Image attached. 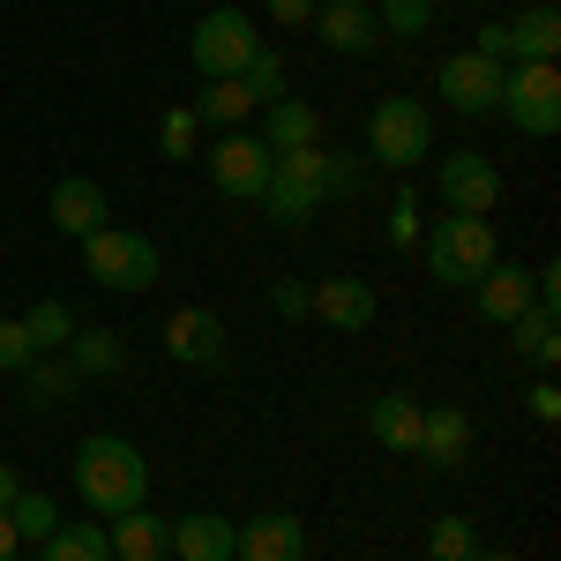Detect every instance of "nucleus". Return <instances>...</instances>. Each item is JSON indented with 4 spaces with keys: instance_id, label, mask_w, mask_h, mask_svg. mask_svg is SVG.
<instances>
[{
    "instance_id": "obj_28",
    "label": "nucleus",
    "mask_w": 561,
    "mask_h": 561,
    "mask_svg": "<svg viewBox=\"0 0 561 561\" xmlns=\"http://www.w3.org/2000/svg\"><path fill=\"white\" fill-rule=\"evenodd\" d=\"M240 90H248L255 105L285 98V60H277V45H255V53H248V68H240Z\"/></svg>"
},
{
    "instance_id": "obj_13",
    "label": "nucleus",
    "mask_w": 561,
    "mask_h": 561,
    "mask_svg": "<svg viewBox=\"0 0 561 561\" xmlns=\"http://www.w3.org/2000/svg\"><path fill=\"white\" fill-rule=\"evenodd\" d=\"M465 449H472V420L457 412V404H427V420H420V465L427 472H457L465 465Z\"/></svg>"
},
{
    "instance_id": "obj_3",
    "label": "nucleus",
    "mask_w": 561,
    "mask_h": 561,
    "mask_svg": "<svg viewBox=\"0 0 561 561\" xmlns=\"http://www.w3.org/2000/svg\"><path fill=\"white\" fill-rule=\"evenodd\" d=\"M494 113H510L517 135H554L561 128V68L554 60H517V68H502Z\"/></svg>"
},
{
    "instance_id": "obj_12",
    "label": "nucleus",
    "mask_w": 561,
    "mask_h": 561,
    "mask_svg": "<svg viewBox=\"0 0 561 561\" xmlns=\"http://www.w3.org/2000/svg\"><path fill=\"white\" fill-rule=\"evenodd\" d=\"M165 352H173L180 367H217V359H225V322H217V307H180L173 322H165Z\"/></svg>"
},
{
    "instance_id": "obj_9",
    "label": "nucleus",
    "mask_w": 561,
    "mask_h": 561,
    "mask_svg": "<svg viewBox=\"0 0 561 561\" xmlns=\"http://www.w3.org/2000/svg\"><path fill=\"white\" fill-rule=\"evenodd\" d=\"M434 90H442V105H457L465 121H479V113H494V98H502V60H486V53H449L442 76H434Z\"/></svg>"
},
{
    "instance_id": "obj_18",
    "label": "nucleus",
    "mask_w": 561,
    "mask_h": 561,
    "mask_svg": "<svg viewBox=\"0 0 561 561\" xmlns=\"http://www.w3.org/2000/svg\"><path fill=\"white\" fill-rule=\"evenodd\" d=\"M262 142H270V158H285L300 142H322V113L300 105V98H270L262 105Z\"/></svg>"
},
{
    "instance_id": "obj_8",
    "label": "nucleus",
    "mask_w": 561,
    "mask_h": 561,
    "mask_svg": "<svg viewBox=\"0 0 561 561\" xmlns=\"http://www.w3.org/2000/svg\"><path fill=\"white\" fill-rule=\"evenodd\" d=\"M270 173H277V158H270L262 135H225L210 150V180H217V195H232V203H255L270 187Z\"/></svg>"
},
{
    "instance_id": "obj_26",
    "label": "nucleus",
    "mask_w": 561,
    "mask_h": 561,
    "mask_svg": "<svg viewBox=\"0 0 561 561\" xmlns=\"http://www.w3.org/2000/svg\"><path fill=\"white\" fill-rule=\"evenodd\" d=\"M195 121H210V128H232V121H248L255 113V98L240 90V76H217V83H203V98L187 105Z\"/></svg>"
},
{
    "instance_id": "obj_44",
    "label": "nucleus",
    "mask_w": 561,
    "mask_h": 561,
    "mask_svg": "<svg viewBox=\"0 0 561 561\" xmlns=\"http://www.w3.org/2000/svg\"><path fill=\"white\" fill-rule=\"evenodd\" d=\"M434 8H442V0H434Z\"/></svg>"
},
{
    "instance_id": "obj_16",
    "label": "nucleus",
    "mask_w": 561,
    "mask_h": 561,
    "mask_svg": "<svg viewBox=\"0 0 561 561\" xmlns=\"http://www.w3.org/2000/svg\"><path fill=\"white\" fill-rule=\"evenodd\" d=\"M105 547H113V561H165L173 554V524L150 517V510H128V517L105 524Z\"/></svg>"
},
{
    "instance_id": "obj_4",
    "label": "nucleus",
    "mask_w": 561,
    "mask_h": 561,
    "mask_svg": "<svg viewBox=\"0 0 561 561\" xmlns=\"http://www.w3.org/2000/svg\"><path fill=\"white\" fill-rule=\"evenodd\" d=\"M486 262H502L494 255V225H486V217H457L449 210L427 232V277L434 285H479Z\"/></svg>"
},
{
    "instance_id": "obj_17",
    "label": "nucleus",
    "mask_w": 561,
    "mask_h": 561,
    "mask_svg": "<svg viewBox=\"0 0 561 561\" xmlns=\"http://www.w3.org/2000/svg\"><path fill=\"white\" fill-rule=\"evenodd\" d=\"M105 217H113V210H105V187H98V180L68 173L60 187H53V225H60L68 240H90V232H98Z\"/></svg>"
},
{
    "instance_id": "obj_10",
    "label": "nucleus",
    "mask_w": 561,
    "mask_h": 561,
    "mask_svg": "<svg viewBox=\"0 0 561 561\" xmlns=\"http://www.w3.org/2000/svg\"><path fill=\"white\" fill-rule=\"evenodd\" d=\"M232 561H307V524L285 517V510L232 524Z\"/></svg>"
},
{
    "instance_id": "obj_39",
    "label": "nucleus",
    "mask_w": 561,
    "mask_h": 561,
    "mask_svg": "<svg viewBox=\"0 0 561 561\" xmlns=\"http://www.w3.org/2000/svg\"><path fill=\"white\" fill-rule=\"evenodd\" d=\"M524 404H531V420H561V389H554V382H539Z\"/></svg>"
},
{
    "instance_id": "obj_42",
    "label": "nucleus",
    "mask_w": 561,
    "mask_h": 561,
    "mask_svg": "<svg viewBox=\"0 0 561 561\" xmlns=\"http://www.w3.org/2000/svg\"><path fill=\"white\" fill-rule=\"evenodd\" d=\"M0 561H15V524L0 517Z\"/></svg>"
},
{
    "instance_id": "obj_41",
    "label": "nucleus",
    "mask_w": 561,
    "mask_h": 561,
    "mask_svg": "<svg viewBox=\"0 0 561 561\" xmlns=\"http://www.w3.org/2000/svg\"><path fill=\"white\" fill-rule=\"evenodd\" d=\"M23 494V479H15V465H0V517H8V502Z\"/></svg>"
},
{
    "instance_id": "obj_7",
    "label": "nucleus",
    "mask_w": 561,
    "mask_h": 561,
    "mask_svg": "<svg viewBox=\"0 0 561 561\" xmlns=\"http://www.w3.org/2000/svg\"><path fill=\"white\" fill-rule=\"evenodd\" d=\"M434 195H442L457 217H494V203H502V173H494V158L457 150L449 165H434Z\"/></svg>"
},
{
    "instance_id": "obj_6",
    "label": "nucleus",
    "mask_w": 561,
    "mask_h": 561,
    "mask_svg": "<svg viewBox=\"0 0 561 561\" xmlns=\"http://www.w3.org/2000/svg\"><path fill=\"white\" fill-rule=\"evenodd\" d=\"M255 45H262V38H255V23H248L240 8H210V15L195 23V38H187V53H195L203 83H217V76H240Z\"/></svg>"
},
{
    "instance_id": "obj_31",
    "label": "nucleus",
    "mask_w": 561,
    "mask_h": 561,
    "mask_svg": "<svg viewBox=\"0 0 561 561\" xmlns=\"http://www.w3.org/2000/svg\"><path fill=\"white\" fill-rule=\"evenodd\" d=\"M375 23H382V38H420L434 23V0H375Z\"/></svg>"
},
{
    "instance_id": "obj_43",
    "label": "nucleus",
    "mask_w": 561,
    "mask_h": 561,
    "mask_svg": "<svg viewBox=\"0 0 561 561\" xmlns=\"http://www.w3.org/2000/svg\"><path fill=\"white\" fill-rule=\"evenodd\" d=\"M472 561H517V554H472Z\"/></svg>"
},
{
    "instance_id": "obj_27",
    "label": "nucleus",
    "mask_w": 561,
    "mask_h": 561,
    "mask_svg": "<svg viewBox=\"0 0 561 561\" xmlns=\"http://www.w3.org/2000/svg\"><path fill=\"white\" fill-rule=\"evenodd\" d=\"M76 382H83V375H76L68 359H53V352H38V359L23 367V389H31V404H68V397H76Z\"/></svg>"
},
{
    "instance_id": "obj_35",
    "label": "nucleus",
    "mask_w": 561,
    "mask_h": 561,
    "mask_svg": "<svg viewBox=\"0 0 561 561\" xmlns=\"http://www.w3.org/2000/svg\"><path fill=\"white\" fill-rule=\"evenodd\" d=\"M359 187V158H345V150H330V173H322V195H352Z\"/></svg>"
},
{
    "instance_id": "obj_1",
    "label": "nucleus",
    "mask_w": 561,
    "mask_h": 561,
    "mask_svg": "<svg viewBox=\"0 0 561 561\" xmlns=\"http://www.w3.org/2000/svg\"><path fill=\"white\" fill-rule=\"evenodd\" d=\"M76 494L90 502V517H128L150 502V465L128 434H90L76 449Z\"/></svg>"
},
{
    "instance_id": "obj_33",
    "label": "nucleus",
    "mask_w": 561,
    "mask_h": 561,
    "mask_svg": "<svg viewBox=\"0 0 561 561\" xmlns=\"http://www.w3.org/2000/svg\"><path fill=\"white\" fill-rule=\"evenodd\" d=\"M31 359H38V345H31L23 314H8V322H0V375H23Z\"/></svg>"
},
{
    "instance_id": "obj_21",
    "label": "nucleus",
    "mask_w": 561,
    "mask_h": 561,
    "mask_svg": "<svg viewBox=\"0 0 561 561\" xmlns=\"http://www.w3.org/2000/svg\"><path fill=\"white\" fill-rule=\"evenodd\" d=\"M173 554L180 561H232V524L195 510V517H173Z\"/></svg>"
},
{
    "instance_id": "obj_29",
    "label": "nucleus",
    "mask_w": 561,
    "mask_h": 561,
    "mask_svg": "<svg viewBox=\"0 0 561 561\" xmlns=\"http://www.w3.org/2000/svg\"><path fill=\"white\" fill-rule=\"evenodd\" d=\"M427 554H434V561H472V554H479V524H472V517H434Z\"/></svg>"
},
{
    "instance_id": "obj_40",
    "label": "nucleus",
    "mask_w": 561,
    "mask_h": 561,
    "mask_svg": "<svg viewBox=\"0 0 561 561\" xmlns=\"http://www.w3.org/2000/svg\"><path fill=\"white\" fill-rule=\"evenodd\" d=\"M314 8H322V0H270L277 23H314Z\"/></svg>"
},
{
    "instance_id": "obj_30",
    "label": "nucleus",
    "mask_w": 561,
    "mask_h": 561,
    "mask_svg": "<svg viewBox=\"0 0 561 561\" xmlns=\"http://www.w3.org/2000/svg\"><path fill=\"white\" fill-rule=\"evenodd\" d=\"M23 330H31V345H38V352H60L68 337H76V314H68L60 300H38L31 314H23Z\"/></svg>"
},
{
    "instance_id": "obj_20",
    "label": "nucleus",
    "mask_w": 561,
    "mask_h": 561,
    "mask_svg": "<svg viewBox=\"0 0 561 561\" xmlns=\"http://www.w3.org/2000/svg\"><path fill=\"white\" fill-rule=\"evenodd\" d=\"M510 31V60H554L561 53V15H554V0H531L517 23H502Z\"/></svg>"
},
{
    "instance_id": "obj_19",
    "label": "nucleus",
    "mask_w": 561,
    "mask_h": 561,
    "mask_svg": "<svg viewBox=\"0 0 561 561\" xmlns=\"http://www.w3.org/2000/svg\"><path fill=\"white\" fill-rule=\"evenodd\" d=\"M420 420H427V404H420V397H404V389L375 397V412H367L375 442H382V449H397V457H412V449H420Z\"/></svg>"
},
{
    "instance_id": "obj_25",
    "label": "nucleus",
    "mask_w": 561,
    "mask_h": 561,
    "mask_svg": "<svg viewBox=\"0 0 561 561\" xmlns=\"http://www.w3.org/2000/svg\"><path fill=\"white\" fill-rule=\"evenodd\" d=\"M68 367H76V375H121V367H128L121 330H76V337H68Z\"/></svg>"
},
{
    "instance_id": "obj_32",
    "label": "nucleus",
    "mask_w": 561,
    "mask_h": 561,
    "mask_svg": "<svg viewBox=\"0 0 561 561\" xmlns=\"http://www.w3.org/2000/svg\"><path fill=\"white\" fill-rule=\"evenodd\" d=\"M8 524H15V539H45V531L60 524V510H53L45 494H31V486H23V494L8 502Z\"/></svg>"
},
{
    "instance_id": "obj_23",
    "label": "nucleus",
    "mask_w": 561,
    "mask_h": 561,
    "mask_svg": "<svg viewBox=\"0 0 561 561\" xmlns=\"http://www.w3.org/2000/svg\"><path fill=\"white\" fill-rule=\"evenodd\" d=\"M255 203L270 210V225H307L330 195H322V187H307V180H293V173H270V187H262Z\"/></svg>"
},
{
    "instance_id": "obj_38",
    "label": "nucleus",
    "mask_w": 561,
    "mask_h": 561,
    "mask_svg": "<svg viewBox=\"0 0 561 561\" xmlns=\"http://www.w3.org/2000/svg\"><path fill=\"white\" fill-rule=\"evenodd\" d=\"M270 300H277V314H293V322H300V314H307V285L277 277V293H270Z\"/></svg>"
},
{
    "instance_id": "obj_2",
    "label": "nucleus",
    "mask_w": 561,
    "mask_h": 561,
    "mask_svg": "<svg viewBox=\"0 0 561 561\" xmlns=\"http://www.w3.org/2000/svg\"><path fill=\"white\" fill-rule=\"evenodd\" d=\"M83 270L105 293H150L158 285V240H142L128 225H98L83 240Z\"/></svg>"
},
{
    "instance_id": "obj_34",
    "label": "nucleus",
    "mask_w": 561,
    "mask_h": 561,
    "mask_svg": "<svg viewBox=\"0 0 561 561\" xmlns=\"http://www.w3.org/2000/svg\"><path fill=\"white\" fill-rule=\"evenodd\" d=\"M195 113H165V128H158V142H165V158H195Z\"/></svg>"
},
{
    "instance_id": "obj_5",
    "label": "nucleus",
    "mask_w": 561,
    "mask_h": 561,
    "mask_svg": "<svg viewBox=\"0 0 561 561\" xmlns=\"http://www.w3.org/2000/svg\"><path fill=\"white\" fill-rule=\"evenodd\" d=\"M427 150H434V121H427V105H420V98H397V90H389L382 105L367 113V158L404 173V165H420Z\"/></svg>"
},
{
    "instance_id": "obj_36",
    "label": "nucleus",
    "mask_w": 561,
    "mask_h": 561,
    "mask_svg": "<svg viewBox=\"0 0 561 561\" xmlns=\"http://www.w3.org/2000/svg\"><path fill=\"white\" fill-rule=\"evenodd\" d=\"M389 248H412V240H420V217H412V203H404V195H397V210H389Z\"/></svg>"
},
{
    "instance_id": "obj_14",
    "label": "nucleus",
    "mask_w": 561,
    "mask_h": 561,
    "mask_svg": "<svg viewBox=\"0 0 561 561\" xmlns=\"http://www.w3.org/2000/svg\"><path fill=\"white\" fill-rule=\"evenodd\" d=\"M307 314H322L330 330H367V322H375V285H367V277L307 285Z\"/></svg>"
},
{
    "instance_id": "obj_22",
    "label": "nucleus",
    "mask_w": 561,
    "mask_h": 561,
    "mask_svg": "<svg viewBox=\"0 0 561 561\" xmlns=\"http://www.w3.org/2000/svg\"><path fill=\"white\" fill-rule=\"evenodd\" d=\"M510 330H517V352L539 367V375H554V367H561V322H554V307L531 300L517 322H510Z\"/></svg>"
},
{
    "instance_id": "obj_24",
    "label": "nucleus",
    "mask_w": 561,
    "mask_h": 561,
    "mask_svg": "<svg viewBox=\"0 0 561 561\" xmlns=\"http://www.w3.org/2000/svg\"><path fill=\"white\" fill-rule=\"evenodd\" d=\"M38 561H113L105 524H53L38 539Z\"/></svg>"
},
{
    "instance_id": "obj_15",
    "label": "nucleus",
    "mask_w": 561,
    "mask_h": 561,
    "mask_svg": "<svg viewBox=\"0 0 561 561\" xmlns=\"http://www.w3.org/2000/svg\"><path fill=\"white\" fill-rule=\"evenodd\" d=\"M472 307L486 314V322H517L524 307H531V270H517V262H486L472 285Z\"/></svg>"
},
{
    "instance_id": "obj_11",
    "label": "nucleus",
    "mask_w": 561,
    "mask_h": 561,
    "mask_svg": "<svg viewBox=\"0 0 561 561\" xmlns=\"http://www.w3.org/2000/svg\"><path fill=\"white\" fill-rule=\"evenodd\" d=\"M314 31H322V45H330V53H352V60L382 45L375 0H322V8H314Z\"/></svg>"
},
{
    "instance_id": "obj_37",
    "label": "nucleus",
    "mask_w": 561,
    "mask_h": 561,
    "mask_svg": "<svg viewBox=\"0 0 561 561\" xmlns=\"http://www.w3.org/2000/svg\"><path fill=\"white\" fill-rule=\"evenodd\" d=\"M472 53H486V60H502V68H510V31H502V23H486V31L472 38Z\"/></svg>"
}]
</instances>
